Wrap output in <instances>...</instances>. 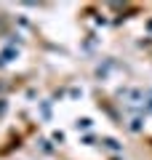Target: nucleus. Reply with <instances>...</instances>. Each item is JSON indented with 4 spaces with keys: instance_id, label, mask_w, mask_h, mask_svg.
<instances>
[{
    "instance_id": "nucleus-1",
    "label": "nucleus",
    "mask_w": 152,
    "mask_h": 160,
    "mask_svg": "<svg viewBox=\"0 0 152 160\" xmlns=\"http://www.w3.org/2000/svg\"><path fill=\"white\" fill-rule=\"evenodd\" d=\"M3 93H6V83L0 80V99H3Z\"/></svg>"
}]
</instances>
